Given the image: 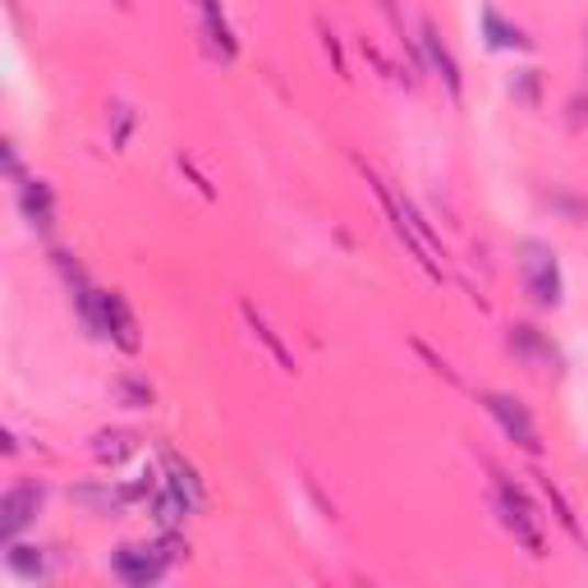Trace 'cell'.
<instances>
[{
	"label": "cell",
	"mask_w": 588,
	"mask_h": 588,
	"mask_svg": "<svg viewBox=\"0 0 588 588\" xmlns=\"http://www.w3.org/2000/svg\"><path fill=\"white\" fill-rule=\"evenodd\" d=\"M130 451H134V442L124 437V432H101L97 446H92V455L101 459V465H120V459L130 455Z\"/></svg>",
	"instance_id": "14"
},
{
	"label": "cell",
	"mask_w": 588,
	"mask_h": 588,
	"mask_svg": "<svg viewBox=\"0 0 588 588\" xmlns=\"http://www.w3.org/2000/svg\"><path fill=\"white\" fill-rule=\"evenodd\" d=\"M19 202H23V217H29L37 230H46V225H51V189H46L42 180H23Z\"/></svg>",
	"instance_id": "11"
},
{
	"label": "cell",
	"mask_w": 588,
	"mask_h": 588,
	"mask_svg": "<svg viewBox=\"0 0 588 588\" xmlns=\"http://www.w3.org/2000/svg\"><path fill=\"white\" fill-rule=\"evenodd\" d=\"M166 566H170V556H166V547H162V543H157V547L124 543V547L115 552V561H111V570H115L124 584H134V588L157 584V579L166 575Z\"/></svg>",
	"instance_id": "4"
},
{
	"label": "cell",
	"mask_w": 588,
	"mask_h": 588,
	"mask_svg": "<svg viewBox=\"0 0 588 588\" xmlns=\"http://www.w3.org/2000/svg\"><path fill=\"white\" fill-rule=\"evenodd\" d=\"M497 510H501V524L515 533V543H524L533 556H543V529H539V515H533V506L524 501V492L515 488L510 478L497 474Z\"/></svg>",
	"instance_id": "3"
},
{
	"label": "cell",
	"mask_w": 588,
	"mask_h": 588,
	"mask_svg": "<svg viewBox=\"0 0 588 588\" xmlns=\"http://www.w3.org/2000/svg\"><path fill=\"white\" fill-rule=\"evenodd\" d=\"M482 400H488V414H492V419L506 428V437H510V442H515V446H524V451H543V442H539V428H533L529 409H524L515 396L488 391Z\"/></svg>",
	"instance_id": "5"
},
{
	"label": "cell",
	"mask_w": 588,
	"mask_h": 588,
	"mask_svg": "<svg viewBox=\"0 0 588 588\" xmlns=\"http://www.w3.org/2000/svg\"><path fill=\"white\" fill-rule=\"evenodd\" d=\"M423 46H428V56H432V69H442L451 97H459V65H455V56L446 51V42L437 37V29H423Z\"/></svg>",
	"instance_id": "10"
},
{
	"label": "cell",
	"mask_w": 588,
	"mask_h": 588,
	"mask_svg": "<svg viewBox=\"0 0 588 588\" xmlns=\"http://www.w3.org/2000/svg\"><path fill=\"white\" fill-rule=\"evenodd\" d=\"M244 318H248V326H253V336H258V341L271 350V359H276L280 368H286V373H295V359H290V350L276 341V331H271V326L258 318V309H253V303H244Z\"/></svg>",
	"instance_id": "12"
},
{
	"label": "cell",
	"mask_w": 588,
	"mask_h": 588,
	"mask_svg": "<svg viewBox=\"0 0 588 588\" xmlns=\"http://www.w3.org/2000/svg\"><path fill=\"white\" fill-rule=\"evenodd\" d=\"M520 271H524V286L533 295L539 309H556L561 303V267H556V253L539 240H529L520 248Z\"/></svg>",
	"instance_id": "2"
},
{
	"label": "cell",
	"mask_w": 588,
	"mask_h": 588,
	"mask_svg": "<svg viewBox=\"0 0 588 588\" xmlns=\"http://www.w3.org/2000/svg\"><path fill=\"white\" fill-rule=\"evenodd\" d=\"M46 492H42V482H19V488H10L5 497H0V539L14 543V533L29 524L37 510H42Z\"/></svg>",
	"instance_id": "6"
},
{
	"label": "cell",
	"mask_w": 588,
	"mask_h": 588,
	"mask_svg": "<svg viewBox=\"0 0 588 588\" xmlns=\"http://www.w3.org/2000/svg\"><path fill=\"white\" fill-rule=\"evenodd\" d=\"M482 33H488V46H497V51H529V37L515 29V23H506L497 10L482 14Z\"/></svg>",
	"instance_id": "9"
},
{
	"label": "cell",
	"mask_w": 588,
	"mask_h": 588,
	"mask_svg": "<svg viewBox=\"0 0 588 588\" xmlns=\"http://www.w3.org/2000/svg\"><path fill=\"white\" fill-rule=\"evenodd\" d=\"M368 185H373V193H377V202H381V212H387V221H391V230L400 235V244L414 253V263L432 276V280H442L446 276V253H442V244H437V235L419 221V212H414V202H404V198H396L387 185L377 180V175H368Z\"/></svg>",
	"instance_id": "1"
},
{
	"label": "cell",
	"mask_w": 588,
	"mask_h": 588,
	"mask_svg": "<svg viewBox=\"0 0 588 588\" xmlns=\"http://www.w3.org/2000/svg\"><path fill=\"white\" fill-rule=\"evenodd\" d=\"M5 561H10V570H14V575H23V579H42V575H46V556H42V547L10 543Z\"/></svg>",
	"instance_id": "13"
},
{
	"label": "cell",
	"mask_w": 588,
	"mask_h": 588,
	"mask_svg": "<svg viewBox=\"0 0 588 588\" xmlns=\"http://www.w3.org/2000/svg\"><path fill=\"white\" fill-rule=\"evenodd\" d=\"M115 391H120L124 400H130V404H152V391L143 387V381H134V377H124V381H120Z\"/></svg>",
	"instance_id": "15"
},
{
	"label": "cell",
	"mask_w": 588,
	"mask_h": 588,
	"mask_svg": "<svg viewBox=\"0 0 588 588\" xmlns=\"http://www.w3.org/2000/svg\"><path fill=\"white\" fill-rule=\"evenodd\" d=\"M162 469H166V488L180 497L189 510H198V506H202V482H198V474H193L189 459H180L170 446H162Z\"/></svg>",
	"instance_id": "8"
},
{
	"label": "cell",
	"mask_w": 588,
	"mask_h": 588,
	"mask_svg": "<svg viewBox=\"0 0 588 588\" xmlns=\"http://www.w3.org/2000/svg\"><path fill=\"white\" fill-rule=\"evenodd\" d=\"M101 318H107V336L124 350V354H138L143 350V336H138V322L130 313V303L115 290H101Z\"/></svg>",
	"instance_id": "7"
}]
</instances>
